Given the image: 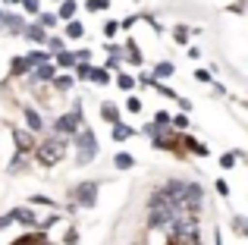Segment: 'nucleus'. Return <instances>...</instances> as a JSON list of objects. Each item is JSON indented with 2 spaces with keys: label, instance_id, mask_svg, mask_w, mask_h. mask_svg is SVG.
Returning <instances> with one entry per match:
<instances>
[{
  "label": "nucleus",
  "instance_id": "nucleus-3",
  "mask_svg": "<svg viewBox=\"0 0 248 245\" xmlns=\"http://www.w3.org/2000/svg\"><path fill=\"white\" fill-rule=\"evenodd\" d=\"M63 154H66V138H60V135H50L47 141H41V145H38V160H41L44 167L60 164Z\"/></svg>",
  "mask_w": 248,
  "mask_h": 245
},
{
  "label": "nucleus",
  "instance_id": "nucleus-16",
  "mask_svg": "<svg viewBox=\"0 0 248 245\" xmlns=\"http://www.w3.org/2000/svg\"><path fill=\"white\" fill-rule=\"evenodd\" d=\"M73 85H76V79H73V76H66V73H60V76L54 79V92H60V94L73 92Z\"/></svg>",
  "mask_w": 248,
  "mask_h": 245
},
{
  "label": "nucleus",
  "instance_id": "nucleus-32",
  "mask_svg": "<svg viewBox=\"0 0 248 245\" xmlns=\"http://www.w3.org/2000/svg\"><path fill=\"white\" fill-rule=\"evenodd\" d=\"M232 230H239V233L248 239V220H245V217H232Z\"/></svg>",
  "mask_w": 248,
  "mask_h": 245
},
{
  "label": "nucleus",
  "instance_id": "nucleus-37",
  "mask_svg": "<svg viewBox=\"0 0 248 245\" xmlns=\"http://www.w3.org/2000/svg\"><path fill=\"white\" fill-rule=\"evenodd\" d=\"M73 54H76V60H79V63H91V50H88V47H82V50H73Z\"/></svg>",
  "mask_w": 248,
  "mask_h": 245
},
{
  "label": "nucleus",
  "instance_id": "nucleus-14",
  "mask_svg": "<svg viewBox=\"0 0 248 245\" xmlns=\"http://www.w3.org/2000/svg\"><path fill=\"white\" fill-rule=\"evenodd\" d=\"M123 50H126V60L129 63H132V66H141V63H145V57H141V50H139V44H135L132 41V38H129V41H126V47H123Z\"/></svg>",
  "mask_w": 248,
  "mask_h": 245
},
{
  "label": "nucleus",
  "instance_id": "nucleus-12",
  "mask_svg": "<svg viewBox=\"0 0 248 245\" xmlns=\"http://www.w3.org/2000/svg\"><path fill=\"white\" fill-rule=\"evenodd\" d=\"M76 13H79V3H76V0H63L60 10H57V16H60V22H73Z\"/></svg>",
  "mask_w": 248,
  "mask_h": 245
},
{
  "label": "nucleus",
  "instance_id": "nucleus-42",
  "mask_svg": "<svg viewBox=\"0 0 248 245\" xmlns=\"http://www.w3.org/2000/svg\"><path fill=\"white\" fill-rule=\"evenodd\" d=\"M3 3H22V0H3Z\"/></svg>",
  "mask_w": 248,
  "mask_h": 245
},
{
  "label": "nucleus",
  "instance_id": "nucleus-21",
  "mask_svg": "<svg viewBox=\"0 0 248 245\" xmlns=\"http://www.w3.org/2000/svg\"><path fill=\"white\" fill-rule=\"evenodd\" d=\"M25 73H31L29 63H25V57H13V63H10V76H25Z\"/></svg>",
  "mask_w": 248,
  "mask_h": 245
},
{
  "label": "nucleus",
  "instance_id": "nucleus-23",
  "mask_svg": "<svg viewBox=\"0 0 248 245\" xmlns=\"http://www.w3.org/2000/svg\"><path fill=\"white\" fill-rule=\"evenodd\" d=\"M82 35H85V25L79 22V19H73V22H66V38H73V41H79Z\"/></svg>",
  "mask_w": 248,
  "mask_h": 245
},
{
  "label": "nucleus",
  "instance_id": "nucleus-29",
  "mask_svg": "<svg viewBox=\"0 0 248 245\" xmlns=\"http://www.w3.org/2000/svg\"><path fill=\"white\" fill-rule=\"evenodd\" d=\"M220 167H223V170H232V167H236V151H226L223 157H220Z\"/></svg>",
  "mask_w": 248,
  "mask_h": 245
},
{
  "label": "nucleus",
  "instance_id": "nucleus-22",
  "mask_svg": "<svg viewBox=\"0 0 248 245\" xmlns=\"http://www.w3.org/2000/svg\"><path fill=\"white\" fill-rule=\"evenodd\" d=\"M91 76H94V66H91V63H79V66H76V82H91Z\"/></svg>",
  "mask_w": 248,
  "mask_h": 245
},
{
  "label": "nucleus",
  "instance_id": "nucleus-11",
  "mask_svg": "<svg viewBox=\"0 0 248 245\" xmlns=\"http://www.w3.org/2000/svg\"><path fill=\"white\" fill-rule=\"evenodd\" d=\"M22 117H25V126H29L31 132H41V129H44V120H41V113H38L35 107H25Z\"/></svg>",
  "mask_w": 248,
  "mask_h": 245
},
{
  "label": "nucleus",
  "instance_id": "nucleus-1",
  "mask_svg": "<svg viewBox=\"0 0 248 245\" xmlns=\"http://www.w3.org/2000/svg\"><path fill=\"white\" fill-rule=\"evenodd\" d=\"M73 148H76V164H79V167H88L91 160L97 157V138H94V132H91L88 126L79 129V135L73 138Z\"/></svg>",
  "mask_w": 248,
  "mask_h": 245
},
{
  "label": "nucleus",
  "instance_id": "nucleus-18",
  "mask_svg": "<svg viewBox=\"0 0 248 245\" xmlns=\"http://www.w3.org/2000/svg\"><path fill=\"white\" fill-rule=\"evenodd\" d=\"M132 135H135V129L126 126V122H116V126H113V141H129Z\"/></svg>",
  "mask_w": 248,
  "mask_h": 245
},
{
  "label": "nucleus",
  "instance_id": "nucleus-10",
  "mask_svg": "<svg viewBox=\"0 0 248 245\" xmlns=\"http://www.w3.org/2000/svg\"><path fill=\"white\" fill-rule=\"evenodd\" d=\"M25 63H29V69L35 73L38 66H44V63H50V54H47V50H29V54H25Z\"/></svg>",
  "mask_w": 248,
  "mask_h": 245
},
{
  "label": "nucleus",
  "instance_id": "nucleus-40",
  "mask_svg": "<svg viewBox=\"0 0 248 245\" xmlns=\"http://www.w3.org/2000/svg\"><path fill=\"white\" fill-rule=\"evenodd\" d=\"M176 104H179V110H182V113H186V110H188V107H192V101H188V98H176Z\"/></svg>",
  "mask_w": 248,
  "mask_h": 245
},
{
  "label": "nucleus",
  "instance_id": "nucleus-27",
  "mask_svg": "<svg viewBox=\"0 0 248 245\" xmlns=\"http://www.w3.org/2000/svg\"><path fill=\"white\" fill-rule=\"evenodd\" d=\"M110 6V0H85V10L88 13H104Z\"/></svg>",
  "mask_w": 248,
  "mask_h": 245
},
{
  "label": "nucleus",
  "instance_id": "nucleus-2",
  "mask_svg": "<svg viewBox=\"0 0 248 245\" xmlns=\"http://www.w3.org/2000/svg\"><path fill=\"white\" fill-rule=\"evenodd\" d=\"M79 129H85V113H82L79 104H76L69 113H63V117L54 120V135H60V138H76Z\"/></svg>",
  "mask_w": 248,
  "mask_h": 245
},
{
  "label": "nucleus",
  "instance_id": "nucleus-45",
  "mask_svg": "<svg viewBox=\"0 0 248 245\" xmlns=\"http://www.w3.org/2000/svg\"><path fill=\"white\" fill-rule=\"evenodd\" d=\"M0 3H3V0H0Z\"/></svg>",
  "mask_w": 248,
  "mask_h": 245
},
{
  "label": "nucleus",
  "instance_id": "nucleus-35",
  "mask_svg": "<svg viewBox=\"0 0 248 245\" xmlns=\"http://www.w3.org/2000/svg\"><path fill=\"white\" fill-rule=\"evenodd\" d=\"M173 129H176V132H179V129H188V117H186V113H176V117H173Z\"/></svg>",
  "mask_w": 248,
  "mask_h": 245
},
{
  "label": "nucleus",
  "instance_id": "nucleus-39",
  "mask_svg": "<svg viewBox=\"0 0 248 245\" xmlns=\"http://www.w3.org/2000/svg\"><path fill=\"white\" fill-rule=\"evenodd\" d=\"M217 195H223V198H226V195H230V185H226V183H223V179H217Z\"/></svg>",
  "mask_w": 248,
  "mask_h": 245
},
{
  "label": "nucleus",
  "instance_id": "nucleus-20",
  "mask_svg": "<svg viewBox=\"0 0 248 245\" xmlns=\"http://www.w3.org/2000/svg\"><path fill=\"white\" fill-rule=\"evenodd\" d=\"M47 50H50V57L63 54V50H66V38H60V35H50V38H47Z\"/></svg>",
  "mask_w": 248,
  "mask_h": 245
},
{
  "label": "nucleus",
  "instance_id": "nucleus-17",
  "mask_svg": "<svg viewBox=\"0 0 248 245\" xmlns=\"http://www.w3.org/2000/svg\"><path fill=\"white\" fill-rule=\"evenodd\" d=\"M113 167H116V170H132V167H135V157L129 151H120V154H113Z\"/></svg>",
  "mask_w": 248,
  "mask_h": 245
},
{
  "label": "nucleus",
  "instance_id": "nucleus-33",
  "mask_svg": "<svg viewBox=\"0 0 248 245\" xmlns=\"http://www.w3.org/2000/svg\"><path fill=\"white\" fill-rule=\"evenodd\" d=\"M195 82H201V85H214V79H211L207 69H195Z\"/></svg>",
  "mask_w": 248,
  "mask_h": 245
},
{
  "label": "nucleus",
  "instance_id": "nucleus-44",
  "mask_svg": "<svg viewBox=\"0 0 248 245\" xmlns=\"http://www.w3.org/2000/svg\"><path fill=\"white\" fill-rule=\"evenodd\" d=\"M57 3H63V0H57Z\"/></svg>",
  "mask_w": 248,
  "mask_h": 245
},
{
  "label": "nucleus",
  "instance_id": "nucleus-4",
  "mask_svg": "<svg viewBox=\"0 0 248 245\" xmlns=\"http://www.w3.org/2000/svg\"><path fill=\"white\" fill-rule=\"evenodd\" d=\"M94 201H97V179L79 183L73 189V204L76 208H94Z\"/></svg>",
  "mask_w": 248,
  "mask_h": 245
},
{
  "label": "nucleus",
  "instance_id": "nucleus-25",
  "mask_svg": "<svg viewBox=\"0 0 248 245\" xmlns=\"http://www.w3.org/2000/svg\"><path fill=\"white\" fill-rule=\"evenodd\" d=\"M188 35H192V29H186V25H176L173 29V41L176 44H188Z\"/></svg>",
  "mask_w": 248,
  "mask_h": 245
},
{
  "label": "nucleus",
  "instance_id": "nucleus-26",
  "mask_svg": "<svg viewBox=\"0 0 248 245\" xmlns=\"http://www.w3.org/2000/svg\"><path fill=\"white\" fill-rule=\"evenodd\" d=\"M91 82H94V85H110V82H113V76H110L107 69H94V76H91Z\"/></svg>",
  "mask_w": 248,
  "mask_h": 245
},
{
  "label": "nucleus",
  "instance_id": "nucleus-15",
  "mask_svg": "<svg viewBox=\"0 0 248 245\" xmlns=\"http://www.w3.org/2000/svg\"><path fill=\"white\" fill-rule=\"evenodd\" d=\"M54 60H57V69H76L79 66V60H76L73 50H63V54H57Z\"/></svg>",
  "mask_w": 248,
  "mask_h": 245
},
{
  "label": "nucleus",
  "instance_id": "nucleus-34",
  "mask_svg": "<svg viewBox=\"0 0 248 245\" xmlns=\"http://www.w3.org/2000/svg\"><path fill=\"white\" fill-rule=\"evenodd\" d=\"M120 29H123V22H113V19H110V22L104 25V38H113L116 31H120Z\"/></svg>",
  "mask_w": 248,
  "mask_h": 245
},
{
  "label": "nucleus",
  "instance_id": "nucleus-13",
  "mask_svg": "<svg viewBox=\"0 0 248 245\" xmlns=\"http://www.w3.org/2000/svg\"><path fill=\"white\" fill-rule=\"evenodd\" d=\"M113 82H116V88H120V92H126V94H132L135 85H139V79H135V76H129V73H120Z\"/></svg>",
  "mask_w": 248,
  "mask_h": 245
},
{
  "label": "nucleus",
  "instance_id": "nucleus-38",
  "mask_svg": "<svg viewBox=\"0 0 248 245\" xmlns=\"http://www.w3.org/2000/svg\"><path fill=\"white\" fill-rule=\"evenodd\" d=\"M120 63H123V57H110V60H107V66H104V69H107V73H110V69H120Z\"/></svg>",
  "mask_w": 248,
  "mask_h": 245
},
{
  "label": "nucleus",
  "instance_id": "nucleus-28",
  "mask_svg": "<svg viewBox=\"0 0 248 245\" xmlns=\"http://www.w3.org/2000/svg\"><path fill=\"white\" fill-rule=\"evenodd\" d=\"M22 10L29 16H41V0H22Z\"/></svg>",
  "mask_w": 248,
  "mask_h": 245
},
{
  "label": "nucleus",
  "instance_id": "nucleus-6",
  "mask_svg": "<svg viewBox=\"0 0 248 245\" xmlns=\"http://www.w3.org/2000/svg\"><path fill=\"white\" fill-rule=\"evenodd\" d=\"M57 76H60V73H57L54 63H44V66L35 69V73H29V82H31V85H41V82H50V85H54Z\"/></svg>",
  "mask_w": 248,
  "mask_h": 245
},
{
  "label": "nucleus",
  "instance_id": "nucleus-36",
  "mask_svg": "<svg viewBox=\"0 0 248 245\" xmlns=\"http://www.w3.org/2000/svg\"><path fill=\"white\" fill-rule=\"evenodd\" d=\"M151 122H157V126H173V120H170L164 110H157V113H154V120H151Z\"/></svg>",
  "mask_w": 248,
  "mask_h": 245
},
{
  "label": "nucleus",
  "instance_id": "nucleus-5",
  "mask_svg": "<svg viewBox=\"0 0 248 245\" xmlns=\"http://www.w3.org/2000/svg\"><path fill=\"white\" fill-rule=\"evenodd\" d=\"M0 29H3L6 35H25V19L16 16V13H3V19H0Z\"/></svg>",
  "mask_w": 248,
  "mask_h": 245
},
{
  "label": "nucleus",
  "instance_id": "nucleus-8",
  "mask_svg": "<svg viewBox=\"0 0 248 245\" xmlns=\"http://www.w3.org/2000/svg\"><path fill=\"white\" fill-rule=\"evenodd\" d=\"M13 138H16L19 154H29L31 148H35V135H31V132H25V129H13Z\"/></svg>",
  "mask_w": 248,
  "mask_h": 245
},
{
  "label": "nucleus",
  "instance_id": "nucleus-19",
  "mask_svg": "<svg viewBox=\"0 0 248 245\" xmlns=\"http://www.w3.org/2000/svg\"><path fill=\"white\" fill-rule=\"evenodd\" d=\"M173 73H176V66H173V63H167V60H160V63H157V66H154V73H151V76H154V79H157V82H160V79H170V76H173Z\"/></svg>",
  "mask_w": 248,
  "mask_h": 245
},
{
  "label": "nucleus",
  "instance_id": "nucleus-7",
  "mask_svg": "<svg viewBox=\"0 0 248 245\" xmlns=\"http://www.w3.org/2000/svg\"><path fill=\"white\" fill-rule=\"evenodd\" d=\"M25 38H29L31 44H44V47H47V29H44V25H38V22H31V25H25Z\"/></svg>",
  "mask_w": 248,
  "mask_h": 245
},
{
  "label": "nucleus",
  "instance_id": "nucleus-24",
  "mask_svg": "<svg viewBox=\"0 0 248 245\" xmlns=\"http://www.w3.org/2000/svg\"><path fill=\"white\" fill-rule=\"evenodd\" d=\"M57 22H60L57 13H41V16H38V25H44V29H57Z\"/></svg>",
  "mask_w": 248,
  "mask_h": 245
},
{
  "label": "nucleus",
  "instance_id": "nucleus-9",
  "mask_svg": "<svg viewBox=\"0 0 248 245\" xmlns=\"http://www.w3.org/2000/svg\"><path fill=\"white\" fill-rule=\"evenodd\" d=\"M101 120L110 122V126L123 122V120H120V104H110V101H104V104H101Z\"/></svg>",
  "mask_w": 248,
  "mask_h": 245
},
{
  "label": "nucleus",
  "instance_id": "nucleus-31",
  "mask_svg": "<svg viewBox=\"0 0 248 245\" xmlns=\"http://www.w3.org/2000/svg\"><path fill=\"white\" fill-rule=\"evenodd\" d=\"M126 110L129 113H141V101L135 98V94H129V98H126Z\"/></svg>",
  "mask_w": 248,
  "mask_h": 245
},
{
  "label": "nucleus",
  "instance_id": "nucleus-41",
  "mask_svg": "<svg viewBox=\"0 0 248 245\" xmlns=\"http://www.w3.org/2000/svg\"><path fill=\"white\" fill-rule=\"evenodd\" d=\"M192 245H204V242H201V236H198V239H195V242H192Z\"/></svg>",
  "mask_w": 248,
  "mask_h": 245
},
{
  "label": "nucleus",
  "instance_id": "nucleus-30",
  "mask_svg": "<svg viewBox=\"0 0 248 245\" xmlns=\"http://www.w3.org/2000/svg\"><path fill=\"white\" fill-rule=\"evenodd\" d=\"M25 164H29V154H16V160L10 164V173H19V170H22Z\"/></svg>",
  "mask_w": 248,
  "mask_h": 245
},
{
  "label": "nucleus",
  "instance_id": "nucleus-43",
  "mask_svg": "<svg viewBox=\"0 0 248 245\" xmlns=\"http://www.w3.org/2000/svg\"><path fill=\"white\" fill-rule=\"evenodd\" d=\"M3 13H6V10H3V6H0V19H3Z\"/></svg>",
  "mask_w": 248,
  "mask_h": 245
}]
</instances>
